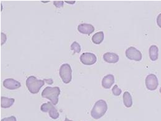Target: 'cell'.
<instances>
[{"instance_id":"cell-9","label":"cell","mask_w":161,"mask_h":121,"mask_svg":"<svg viewBox=\"0 0 161 121\" xmlns=\"http://www.w3.org/2000/svg\"><path fill=\"white\" fill-rule=\"evenodd\" d=\"M3 86L8 90H16L21 87L20 82L13 79H7L3 82Z\"/></svg>"},{"instance_id":"cell-2","label":"cell","mask_w":161,"mask_h":121,"mask_svg":"<svg viewBox=\"0 0 161 121\" xmlns=\"http://www.w3.org/2000/svg\"><path fill=\"white\" fill-rule=\"evenodd\" d=\"M107 109V102L103 100H99L95 103L91 112V115L92 118L99 119L105 115Z\"/></svg>"},{"instance_id":"cell-5","label":"cell","mask_w":161,"mask_h":121,"mask_svg":"<svg viewBox=\"0 0 161 121\" xmlns=\"http://www.w3.org/2000/svg\"><path fill=\"white\" fill-rule=\"evenodd\" d=\"M40 110L43 113H48L49 116L53 119H57L59 118V113L54 105L51 102L43 103L41 105Z\"/></svg>"},{"instance_id":"cell-24","label":"cell","mask_w":161,"mask_h":121,"mask_svg":"<svg viewBox=\"0 0 161 121\" xmlns=\"http://www.w3.org/2000/svg\"><path fill=\"white\" fill-rule=\"evenodd\" d=\"M64 121H72V120H69V119H68V118H66L65 119H64Z\"/></svg>"},{"instance_id":"cell-3","label":"cell","mask_w":161,"mask_h":121,"mask_svg":"<svg viewBox=\"0 0 161 121\" xmlns=\"http://www.w3.org/2000/svg\"><path fill=\"white\" fill-rule=\"evenodd\" d=\"M44 80H39L35 76H31L27 79L25 84L27 88L31 93L36 94L39 92L40 88L44 85Z\"/></svg>"},{"instance_id":"cell-21","label":"cell","mask_w":161,"mask_h":121,"mask_svg":"<svg viewBox=\"0 0 161 121\" xmlns=\"http://www.w3.org/2000/svg\"><path fill=\"white\" fill-rule=\"evenodd\" d=\"M1 45H3V44H4V43L7 40V37H6V34H4L3 32L1 34Z\"/></svg>"},{"instance_id":"cell-20","label":"cell","mask_w":161,"mask_h":121,"mask_svg":"<svg viewBox=\"0 0 161 121\" xmlns=\"http://www.w3.org/2000/svg\"><path fill=\"white\" fill-rule=\"evenodd\" d=\"M1 121H17L16 119V118L15 116H10V117H8V118H3V119H1Z\"/></svg>"},{"instance_id":"cell-1","label":"cell","mask_w":161,"mask_h":121,"mask_svg":"<svg viewBox=\"0 0 161 121\" xmlns=\"http://www.w3.org/2000/svg\"><path fill=\"white\" fill-rule=\"evenodd\" d=\"M60 92V89L58 87H47L42 91V97L49 100L53 105H56L58 103V97Z\"/></svg>"},{"instance_id":"cell-15","label":"cell","mask_w":161,"mask_h":121,"mask_svg":"<svg viewBox=\"0 0 161 121\" xmlns=\"http://www.w3.org/2000/svg\"><path fill=\"white\" fill-rule=\"evenodd\" d=\"M123 100L124 105L126 108H131L133 105V100L131 95L128 92H125L123 95Z\"/></svg>"},{"instance_id":"cell-6","label":"cell","mask_w":161,"mask_h":121,"mask_svg":"<svg viewBox=\"0 0 161 121\" xmlns=\"http://www.w3.org/2000/svg\"><path fill=\"white\" fill-rule=\"evenodd\" d=\"M125 55L126 58L130 60L139 62L142 60L141 52L133 46H130L126 50Z\"/></svg>"},{"instance_id":"cell-13","label":"cell","mask_w":161,"mask_h":121,"mask_svg":"<svg viewBox=\"0 0 161 121\" xmlns=\"http://www.w3.org/2000/svg\"><path fill=\"white\" fill-rule=\"evenodd\" d=\"M150 59L153 61L158 60L159 57V48L156 45H151L149 49Z\"/></svg>"},{"instance_id":"cell-25","label":"cell","mask_w":161,"mask_h":121,"mask_svg":"<svg viewBox=\"0 0 161 121\" xmlns=\"http://www.w3.org/2000/svg\"><path fill=\"white\" fill-rule=\"evenodd\" d=\"M159 92H160V93H161V87L160 88V90H159Z\"/></svg>"},{"instance_id":"cell-11","label":"cell","mask_w":161,"mask_h":121,"mask_svg":"<svg viewBox=\"0 0 161 121\" xmlns=\"http://www.w3.org/2000/svg\"><path fill=\"white\" fill-rule=\"evenodd\" d=\"M115 83V77L112 74H108L105 76L102 81V85L105 89H109L112 87L113 84Z\"/></svg>"},{"instance_id":"cell-17","label":"cell","mask_w":161,"mask_h":121,"mask_svg":"<svg viewBox=\"0 0 161 121\" xmlns=\"http://www.w3.org/2000/svg\"><path fill=\"white\" fill-rule=\"evenodd\" d=\"M71 50H73L75 53H80L81 51L80 45L78 42L74 41L71 45Z\"/></svg>"},{"instance_id":"cell-8","label":"cell","mask_w":161,"mask_h":121,"mask_svg":"<svg viewBox=\"0 0 161 121\" xmlns=\"http://www.w3.org/2000/svg\"><path fill=\"white\" fill-rule=\"evenodd\" d=\"M80 62L87 66H91L97 62V56L91 53H84L80 56Z\"/></svg>"},{"instance_id":"cell-7","label":"cell","mask_w":161,"mask_h":121,"mask_svg":"<svg viewBox=\"0 0 161 121\" xmlns=\"http://www.w3.org/2000/svg\"><path fill=\"white\" fill-rule=\"evenodd\" d=\"M145 84L146 88L151 91H154L157 89L159 86L158 79L155 74H149L145 80Z\"/></svg>"},{"instance_id":"cell-22","label":"cell","mask_w":161,"mask_h":121,"mask_svg":"<svg viewBox=\"0 0 161 121\" xmlns=\"http://www.w3.org/2000/svg\"><path fill=\"white\" fill-rule=\"evenodd\" d=\"M157 24H158V25L161 28V14H159V15H158V18H157Z\"/></svg>"},{"instance_id":"cell-18","label":"cell","mask_w":161,"mask_h":121,"mask_svg":"<svg viewBox=\"0 0 161 121\" xmlns=\"http://www.w3.org/2000/svg\"><path fill=\"white\" fill-rule=\"evenodd\" d=\"M112 93L115 96H120L121 93V90L119 87L117 85H115L113 88H112Z\"/></svg>"},{"instance_id":"cell-12","label":"cell","mask_w":161,"mask_h":121,"mask_svg":"<svg viewBox=\"0 0 161 121\" xmlns=\"http://www.w3.org/2000/svg\"><path fill=\"white\" fill-rule=\"evenodd\" d=\"M103 60L108 63L115 64L119 62V56L118 55L114 53H106L103 56Z\"/></svg>"},{"instance_id":"cell-10","label":"cell","mask_w":161,"mask_h":121,"mask_svg":"<svg viewBox=\"0 0 161 121\" xmlns=\"http://www.w3.org/2000/svg\"><path fill=\"white\" fill-rule=\"evenodd\" d=\"M78 30L80 34L85 35H90L95 30L94 27L90 24H80L78 27Z\"/></svg>"},{"instance_id":"cell-23","label":"cell","mask_w":161,"mask_h":121,"mask_svg":"<svg viewBox=\"0 0 161 121\" xmlns=\"http://www.w3.org/2000/svg\"><path fill=\"white\" fill-rule=\"evenodd\" d=\"M65 2H66V3H69V4H75V2H76V1H66Z\"/></svg>"},{"instance_id":"cell-19","label":"cell","mask_w":161,"mask_h":121,"mask_svg":"<svg viewBox=\"0 0 161 121\" xmlns=\"http://www.w3.org/2000/svg\"><path fill=\"white\" fill-rule=\"evenodd\" d=\"M53 4L57 8H60L61 7L63 6L64 1H53Z\"/></svg>"},{"instance_id":"cell-4","label":"cell","mask_w":161,"mask_h":121,"mask_svg":"<svg viewBox=\"0 0 161 121\" xmlns=\"http://www.w3.org/2000/svg\"><path fill=\"white\" fill-rule=\"evenodd\" d=\"M59 74L62 81L67 84L72 80V69L69 64H63L60 66Z\"/></svg>"},{"instance_id":"cell-14","label":"cell","mask_w":161,"mask_h":121,"mask_svg":"<svg viewBox=\"0 0 161 121\" xmlns=\"http://www.w3.org/2000/svg\"><path fill=\"white\" fill-rule=\"evenodd\" d=\"M15 102L14 98H9L4 97L1 98V107L2 108H9L11 107Z\"/></svg>"},{"instance_id":"cell-16","label":"cell","mask_w":161,"mask_h":121,"mask_svg":"<svg viewBox=\"0 0 161 121\" xmlns=\"http://www.w3.org/2000/svg\"><path fill=\"white\" fill-rule=\"evenodd\" d=\"M104 34L103 32H99L96 33L92 37V41L94 44L99 45L103 41Z\"/></svg>"}]
</instances>
